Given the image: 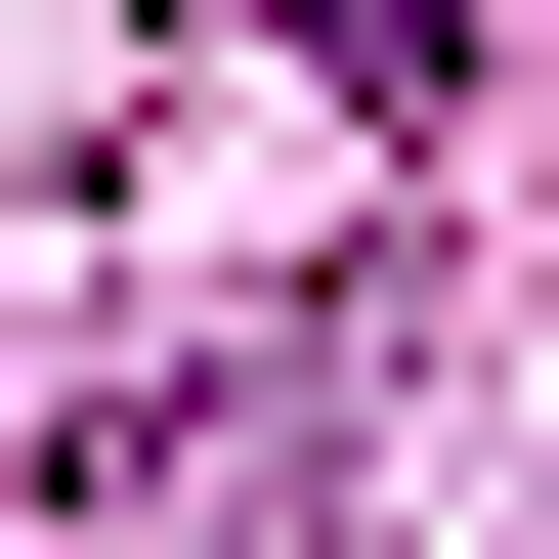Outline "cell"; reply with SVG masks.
Masks as SVG:
<instances>
[{"label": "cell", "mask_w": 559, "mask_h": 559, "mask_svg": "<svg viewBox=\"0 0 559 559\" xmlns=\"http://www.w3.org/2000/svg\"><path fill=\"white\" fill-rule=\"evenodd\" d=\"M301 44H345V86H474V0H301Z\"/></svg>", "instance_id": "6da1fadb"}]
</instances>
